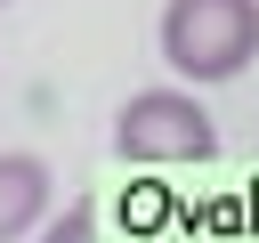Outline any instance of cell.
I'll list each match as a JSON object with an SVG mask.
<instances>
[{
    "mask_svg": "<svg viewBox=\"0 0 259 243\" xmlns=\"http://www.w3.org/2000/svg\"><path fill=\"white\" fill-rule=\"evenodd\" d=\"M162 57L178 81H243L259 57V0H162Z\"/></svg>",
    "mask_w": 259,
    "mask_h": 243,
    "instance_id": "1",
    "label": "cell"
},
{
    "mask_svg": "<svg viewBox=\"0 0 259 243\" xmlns=\"http://www.w3.org/2000/svg\"><path fill=\"white\" fill-rule=\"evenodd\" d=\"M113 154L121 162H146V170H186V162H210L219 154V122L194 89H138L121 113H113Z\"/></svg>",
    "mask_w": 259,
    "mask_h": 243,
    "instance_id": "2",
    "label": "cell"
},
{
    "mask_svg": "<svg viewBox=\"0 0 259 243\" xmlns=\"http://www.w3.org/2000/svg\"><path fill=\"white\" fill-rule=\"evenodd\" d=\"M57 211V170L24 146H0V243H24Z\"/></svg>",
    "mask_w": 259,
    "mask_h": 243,
    "instance_id": "3",
    "label": "cell"
},
{
    "mask_svg": "<svg viewBox=\"0 0 259 243\" xmlns=\"http://www.w3.org/2000/svg\"><path fill=\"white\" fill-rule=\"evenodd\" d=\"M89 235H97V202H73V211H65L40 243H89Z\"/></svg>",
    "mask_w": 259,
    "mask_h": 243,
    "instance_id": "4",
    "label": "cell"
},
{
    "mask_svg": "<svg viewBox=\"0 0 259 243\" xmlns=\"http://www.w3.org/2000/svg\"><path fill=\"white\" fill-rule=\"evenodd\" d=\"M0 8H8V0H0Z\"/></svg>",
    "mask_w": 259,
    "mask_h": 243,
    "instance_id": "5",
    "label": "cell"
}]
</instances>
